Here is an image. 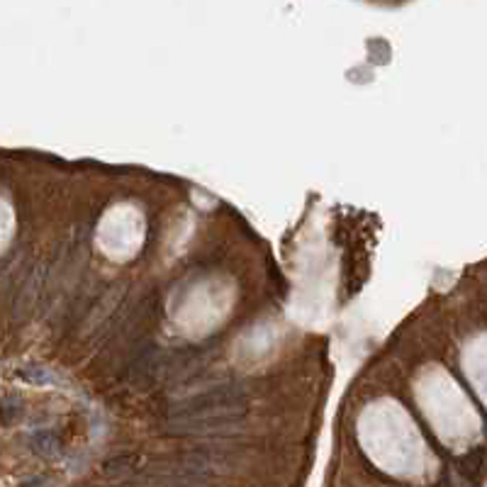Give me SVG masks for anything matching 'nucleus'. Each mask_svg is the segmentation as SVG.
<instances>
[{
    "label": "nucleus",
    "mask_w": 487,
    "mask_h": 487,
    "mask_svg": "<svg viewBox=\"0 0 487 487\" xmlns=\"http://www.w3.org/2000/svg\"><path fill=\"white\" fill-rule=\"evenodd\" d=\"M34 444H39L37 451H42V454H52V451H56L59 439H56V434H52V431H39V434L34 436Z\"/></svg>",
    "instance_id": "nucleus-2"
},
{
    "label": "nucleus",
    "mask_w": 487,
    "mask_h": 487,
    "mask_svg": "<svg viewBox=\"0 0 487 487\" xmlns=\"http://www.w3.org/2000/svg\"><path fill=\"white\" fill-rule=\"evenodd\" d=\"M242 397L244 392L239 387H212V390L178 402L173 407V417H178V419H198V417L208 415L212 410H232V407H237V402H242Z\"/></svg>",
    "instance_id": "nucleus-1"
}]
</instances>
